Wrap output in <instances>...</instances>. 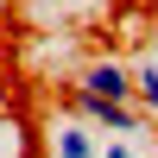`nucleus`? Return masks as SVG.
Masks as SVG:
<instances>
[{"label":"nucleus","mask_w":158,"mask_h":158,"mask_svg":"<svg viewBox=\"0 0 158 158\" xmlns=\"http://www.w3.org/2000/svg\"><path fill=\"white\" fill-rule=\"evenodd\" d=\"M63 89L95 95V101H114V108H133V63L114 57V51H95V57L76 63V82H63Z\"/></svg>","instance_id":"nucleus-1"},{"label":"nucleus","mask_w":158,"mask_h":158,"mask_svg":"<svg viewBox=\"0 0 158 158\" xmlns=\"http://www.w3.org/2000/svg\"><path fill=\"white\" fill-rule=\"evenodd\" d=\"M133 108L158 127V51H146V57L133 63Z\"/></svg>","instance_id":"nucleus-3"},{"label":"nucleus","mask_w":158,"mask_h":158,"mask_svg":"<svg viewBox=\"0 0 158 158\" xmlns=\"http://www.w3.org/2000/svg\"><path fill=\"white\" fill-rule=\"evenodd\" d=\"M0 158H32V127L13 108H0Z\"/></svg>","instance_id":"nucleus-4"},{"label":"nucleus","mask_w":158,"mask_h":158,"mask_svg":"<svg viewBox=\"0 0 158 158\" xmlns=\"http://www.w3.org/2000/svg\"><path fill=\"white\" fill-rule=\"evenodd\" d=\"M101 158H139L133 139H101Z\"/></svg>","instance_id":"nucleus-5"},{"label":"nucleus","mask_w":158,"mask_h":158,"mask_svg":"<svg viewBox=\"0 0 158 158\" xmlns=\"http://www.w3.org/2000/svg\"><path fill=\"white\" fill-rule=\"evenodd\" d=\"M44 152L51 158H101V139L89 133L76 114H57V120L44 127Z\"/></svg>","instance_id":"nucleus-2"}]
</instances>
